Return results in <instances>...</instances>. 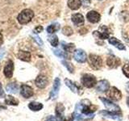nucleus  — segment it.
Masks as SVG:
<instances>
[{"instance_id": "20", "label": "nucleus", "mask_w": 129, "mask_h": 121, "mask_svg": "<svg viewBox=\"0 0 129 121\" xmlns=\"http://www.w3.org/2000/svg\"><path fill=\"white\" fill-rule=\"evenodd\" d=\"M108 41L111 44L114 45L115 48H117L119 50H125V46L124 44L119 40L118 39H116L115 37H109L108 39Z\"/></svg>"}, {"instance_id": "34", "label": "nucleus", "mask_w": 129, "mask_h": 121, "mask_svg": "<svg viewBox=\"0 0 129 121\" xmlns=\"http://www.w3.org/2000/svg\"><path fill=\"white\" fill-rule=\"evenodd\" d=\"M43 31V27L42 26H36L34 29V33H40Z\"/></svg>"}, {"instance_id": "10", "label": "nucleus", "mask_w": 129, "mask_h": 121, "mask_svg": "<svg viewBox=\"0 0 129 121\" xmlns=\"http://www.w3.org/2000/svg\"><path fill=\"white\" fill-rule=\"evenodd\" d=\"M60 87V81L58 78H56L54 80V83H53V86H52V89L50 92V99H56V97L58 95L59 93V90Z\"/></svg>"}, {"instance_id": "19", "label": "nucleus", "mask_w": 129, "mask_h": 121, "mask_svg": "<svg viewBox=\"0 0 129 121\" xmlns=\"http://www.w3.org/2000/svg\"><path fill=\"white\" fill-rule=\"evenodd\" d=\"M110 88V84L107 80H101L97 83V90L99 92H106Z\"/></svg>"}, {"instance_id": "38", "label": "nucleus", "mask_w": 129, "mask_h": 121, "mask_svg": "<svg viewBox=\"0 0 129 121\" xmlns=\"http://www.w3.org/2000/svg\"><path fill=\"white\" fill-rule=\"evenodd\" d=\"M126 90H127V92L129 94V82L127 83V85H126Z\"/></svg>"}, {"instance_id": "7", "label": "nucleus", "mask_w": 129, "mask_h": 121, "mask_svg": "<svg viewBox=\"0 0 129 121\" xmlns=\"http://www.w3.org/2000/svg\"><path fill=\"white\" fill-rule=\"evenodd\" d=\"M101 101L103 103L104 106L106 107V108L107 110H109V111L111 112H120V107L116 105L115 103H112L111 100H109L106 98H103V97H100Z\"/></svg>"}, {"instance_id": "24", "label": "nucleus", "mask_w": 129, "mask_h": 121, "mask_svg": "<svg viewBox=\"0 0 129 121\" xmlns=\"http://www.w3.org/2000/svg\"><path fill=\"white\" fill-rule=\"evenodd\" d=\"M6 89H7V91L8 92L12 93V94H16V93L18 92L19 86H18V85L15 83H9L6 86Z\"/></svg>"}, {"instance_id": "3", "label": "nucleus", "mask_w": 129, "mask_h": 121, "mask_svg": "<svg viewBox=\"0 0 129 121\" xmlns=\"http://www.w3.org/2000/svg\"><path fill=\"white\" fill-rule=\"evenodd\" d=\"M88 62L90 66L94 70H100L103 66V60L101 56L96 54H90L88 57Z\"/></svg>"}, {"instance_id": "32", "label": "nucleus", "mask_w": 129, "mask_h": 121, "mask_svg": "<svg viewBox=\"0 0 129 121\" xmlns=\"http://www.w3.org/2000/svg\"><path fill=\"white\" fill-rule=\"evenodd\" d=\"M123 73L127 78H129V65L128 64H126V65H124V66H123Z\"/></svg>"}, {"instance_id": "26", "label": "nucleus", "mask_w": 129, "mask_h": 121, "mask_svg": "<svg viewBox=\"0 0 129 121\" xmlns=\"http://www.w3.org/2000/svg\"><path fill=\"white\" fill-rule=\"evenodd\" d=\"M60 29V25L58 23H54V24H51L48 27H47V32L49 34L55 33L56 32H57Z\"/></svg>"}, {"instance_id": "27", "label": "nucleus", "mask_w": 129, "mask_h": 121, "mask_svg": "<svg viewBox=\"0 0 129 121\" xmlns=\"http://www.w3.org/2000/svg\"><path fill=\"white\" fill-rule=\"evenodd\" d=\"M48 41L50 42L52 46H53V47H56L59 44L58 37L56 35H52L48 36Z\"/></svg>"}, {"instance_id": "16", "label": "nucleus", "mask_w": 129, "mask_h": 121, "mask_svg": "<svg viewBox=\"0 0 129 121\" xmlns=\"http://www.w3.org/2000/svg\"><path fill=\"white\" fill-rule=\"evenodd\" d=\"M13 71H14V63L11 60H9L6 64V66L4 68V75L6 76V78H11L13 76Z\"/></svg>"}, {"instance_id": "17", "label": "nucleus", "mask_w": 129, "mask_h": 121, "mask_svg": "<svg viewBox=\"0 0 129 121\" xmlns=\"http://www.w3.org/2000/svg\"><path fill=\"white\" fill-rule=\"evenodd\" d=\"M99 114L103 115V116L108 117V118H111L113 119L120 121L122 119V114L120 112H111L109 111H102L99 112Z\"/></svg>"}, {"instance_id": "4", "label": "nucleus", "mask_w": 129, "mask_h": 121, "mask_svg": "<svg viewBox=\"0 0 129 121\" xmlns=\"http://www.w3.org/2000/svg\"><path fill=\"white\" fill-rule=\"evenodd\" d=\"M64 107L63 106L62 103H58L56 107V118L57 121H74V115L72 114L71 117L69 119L64 118Z\"/></svg>"}, {"instance_id": "35", "label": "nucleus", "mask_w": 129, "mask_h": 121, "mask_svg": "<svg viewBox=\"0 0 129 121\" xmlns=\"http://www.w3.org/2000/svg\"><path fill=\"white\" fill-rule=\"evenodd\" d=\"M4 95H5V93H4V90H3V89L2 84L0 83V98H3Z\"/></svg>"}, {"instance_id": "40", "label": "nucleus", "mask_w": 129, "mask_h": 121, "mask_svg": "<svg viewBox=\"0 0 129 121\" xmlns=\"http://www.w3.org/2000/svg\"><path fill=\"white\" fill-rule=\"evenodd\" d=\"M0 108H3V109H5L6 107H4V106H2V105H1V104H0Z\"/></svg>"}, {"instance_id": "33", "label": "nucleus", "mask_w": 129, "mask_h": 121, "mask_svg": "<svg viewBox=\"0 0 129 121\" xmlns=\"http://www.w3.org/2000/svg\"><path fill=\"white\" fill-rule=\"evenodd\" d=\"M33 38H34V40L39 45H40V46H42L43 45V41H42V40L40 39L39 36H33Z\"/></svg>"}, {"instance_id": "15", "label": "nucleus", "mask_w": 129, "mask_h": 121, "mask_svg": "<svg viewBox=\"0 0 129 121\" xmlns=\"http://www.w3.org/2000/svg\"><path fill=\"white\" fill-rule=\"evenodd\" d=\"M35 83H36V86L38 88L44 89L48 86V78L46 76H44L43 74H40L36 78Z\"/></svg>"}, {"instance_id": "21", "label": "nucleus", "mask_w": 129, "mask_h": 121, "mask_svg": "<svg viewBox=\"0 0 129 121\" xmlns=\"http://www.w3.org/2000/svg\"><path fill=\"white\" fill-rule=\"evenodd\" d=\"M82 0H68L67 2V5L69 8L73 11L78 10L81 6H82Z\"/></svg>"}, {"instance_id": "36", "label": "nucleus", "mask_w": 129, "mask_h": 121, "mask_svg": "<svg viewBox=\"0 0 129 121\" xmlns=\"http://www.w3.org/2000/svg\"><path fill=\"white\" fill-rule=\"evenodd\" d=\"M46 121H57V120H56V117H54V116H49V117H48V118L47 119V120Z\"/></svg>"}, {"instance_id": "6", "label": "nucleus", "mask_w": 129, "mask_h": 121, "mask_svg": "<svg viewBox=\"0 0 129 121\" xmlns=\"http://www.w3.org/2000/svg\"><path fill=\"white\" fill-rule=\"evenodd\" d=\"M95 37L101 39V40H105V39H109L110 37V32L107 27L102 25L98 31H94V33H93Z\"/></svg>"}, {"instance_id": "23", "label": "nucleus", "mask_w": 129, "mask_h": 121, "mask_svg": "<svg viewBox=\"0 0 129 121\" xmlns=\"http://www.w3.org/2000/svg\"><path fill=\"white\" fill-rule=\"evenodd\" d=\"M28 107H29L30 110L33 111H38L43 108V104L37 102H31L28 104Z\"/></svg>"}, {"instance_id": "28", "label": "nucleus", "mask_w": 129, "mask_h": 121, "mask_svg": "<svg viewBox=\"0 0 129 121\" xmlns=\"http://www.w3.org/2000/svg\"><path fill=\"white\" fill-rule=\"evenodd\" d=\"M62 48L64 50V52H72L74 51L75 45L74 44H66L64 42H62Z\"/></svg>"}, {"instance_id": "11", "label": "nucleus", "mask_w": 129, "mask_h": 121, "mask_svg": "<svg viewBox=\"0 0 129 121\" xmlns=\"http://www.w3.org/2000/svg\"><path fill=\"white\" fill-rule=\"evenodd\" d=\"M20 94L23 97H24L25 99H29L34 95L33 92V89L31 86H27V85L23 84L20 87Z\"/></svg>"}, {"instance_id": "2", "label": "nucleus", "mask_w": 129, "mask_h": 121, "mask_svg": "<svg viewBox=\"0 0 129 121\" xmlns=\"http://www.w3.org/2000/svg\"><path fill=\"white\" fill-rule=\"evenodd\" d=\"M34 17V11L31 9H24L19 14L17 20L18 22L23 25V24H27Z\"/></svg>"}, {"instance_id": "8", "label": "nucleus", "mask_w": 129, "mask_h": 121, "mask_svg": "<svg viewBox=\"0 0 129 121\" xmlns=\"http://www.w3.org/2000/svg\"><path fill=\"white\" fill-rule=\"evenodd\" d=\"M64 82H66V85L73 92L77 93V94H78V95H82L83 93L82 87H81L78 84H77L76 82H72L71 80L68 79V78L64 79Z\"/></svg>"}, {"instance_id": "5", "label": "nucleus", "mask_w": 129, "mask_h": 121, "mask_svg": "<svg viewBox=\"0 0 129 121\" xmlns=\"http://www.w3.org/2000/svg\"><path fill=\"white\" fill-rule=\"evenodd\" d=\"M82 84L86 88H92L97 84L96 78L90 74H86L82 77Z\"/></svg>"}, {"instance_id": "13", "label": "nucleus", "mask_w": 129, "mask_h": 121, "mask_svg": "<svg viewBox=\"0 0 129 121\" xmlns=\"http://www.w3.org/2000/svg\"><path fill=\"white\" fill-rule=\"evenodd\" d=\"M86 19L90 23H97L100 21L101 15L99 12H97L96 11H90L86 14Z\"/></svg>"}, {"instance_id": "9", "label": "nucleus", "mask_w": 129, "mask_h": 121, "mask_svg": "<svg viewBox=\"0 0 129 121\" xmlns=\"http://www.w3.org/2000/svg\"><path fill=\"white\" fill-rule=\"evenodd\" d=\"M74 58L77 62L84 63L86 62L87 56L86 52L82 49H77L74 52Z\"/></svg>"}, {"instance_id": "1", "label": "nucleus", "mask_w": 129, "mask_h": 121, "mask_svg": "<svg viewBox=\"0 0 129 121\" xmlns=\"http://www.w3.org/2000/svg\"><path fill=\"white\" fill-rule=\"evenodd\" d=\"M98 107L93 105L88 99H83L77 104L74 113V121H87L94 117Z\"/></svg>"}, {"instance_id": "39", "label": "nucleus", "mask_w": 129, "mask_h": 121, "mask_svg": "<svg viewBox=\"0 0 129 121\" xmlns=\"http://www.w3.org/2000/svg\"><path fill=\"white\" fill-rule=\"evenodd\" d=\"M127 106H128V107H129V97L127 99Z\"/></svg>"}, {"instance_id": "37", "label": "nucleus", "mask_w": 129, "mask_h": 121, "mask_svg": "<svg viewBox=\"0 0 129 121\" xmlns=\"http://www.w3.org/2000/svg\"><path fill=\"white\" fill-rule=\"evenodd\" d=\"M3 43V37L2 33L0 32V45H2Z\"/></svg>"}, {"instance_id": "30", "label": "nucleus", "mask_w": 129, "mask_h": 121, "mask_svg": "<svg viewBox=\"0 0 129 121\" xmlns=\"http://www.w3.org/2000/svg\"><path fill=\"white\" fill-rule=\"evenodd\" d=\"M61 62L64 65V66L67 68V70H69V72H70V74H74V66H73V65L70 62H66V60H62Z\"/></svg>"}, {"instance_id": "14", "label": "nucleus", "mask_w": 129, "mask_h": 121, "mask_svg": "<svg viewBox=\"0 0 129 121\" xmlns=\"http://www.w3.org/2000/svg\"><path fill=\"white\" fill-rule=\"evenodd\" d=\"M108 96L110 97V99H111L114 101H119L122 98V93L121 91L117 89L116 87L113 86L110 89V90L108 92Z\"/></svg>"}, {"instance_id": "18", "label": "nucleus", "mask_w": 129, "mask_h": 121, "mask_svg": "<svg viewBox=\"0 0 129 121\" xmlns=\"http://www.w3.org/2000/svg\"><path fill=\"white\" fill-rule=\"evenodd\" d=\"M71 20L75 26H82L85 22L84 16L80 13H75L71 16Z\"/></svg>"}, {"instance_id": "31", "label": "nucleus", "mask_w": 129, "mask_h": 121, "mask_svg": "<svg viewBox=\"0 0 129 121\" xmlns=\"http://www.w3.org/2000/svg\"><path fill=\"white\" fill-rule=\"evenodd\" d=\"M54 52V54L56 56H58V57H63V58H66L68 57V56L67 54L66 53V52H62L61 50H59V49H56L53 51Z\"/></svg>"}, {"instance_id": "12", "label": "nucleus", "mask_w": 129, "mask_h": 121, "mask_svg": "<svg viewBox=\"0 0 129 121\" xmlns=\"http://www.w3.org/2000/svg\"><path fill=\"white\" fill-rule=\"evenodd\" d=\"M121 64L120 59L117 56L114 55H110L108 56V57L107 59V66H109L111 69H115L119 66V65Z\"/></svg>"}, {"instance_id": "29", "label": "nucleus", "mask_w": 129, "mask_h": 121, "mask_svg": "<svg viewBox=\"0 0 129 121\" xmlns=\"http://www.w3.org/2000/svg\"><path fill=\"white\" fill-rule=\"evenodd\" d=\"M62 33L64 35V36H70L71 35H73L74 33V30H73V28L70 27V26H64L62 29Z\"/></svg>"}, {"instance_id": "41", "label": "nucleus", "mask_w": 129, "mask_h": 121, "mask_svg": "<svg viewBox=\"0 0 129 121\" xmlns=\"http://www.w3.org/2000/svg\"><path fill=\"white\" fill-rule=\"evenodd\" d=\"M99 1H102V0H99Z\"/></svg>"}, {"instance_id": "22", "label": "nucleus", "mask_w": 129, "mask_h": 121, "mask_svg": "<svg viewBox=\"0 0 129 121\" xmlns=\"http://www.w3.org/2000/svg\"><path fill=\"white\" fill-rule=\"evenodd\" d=\"M17 56L19 60H23V62H30L31 60V53L27 51H23V50H19Z\"/></svg>"}, {"instance_id": "25", "label": "nucleus", "mask_w": 129, "mask_h": 121, "mask_svg": "<svg viewBox=\"0 0 129 121\" xmlns=\"http://www.w3.org/2000/svg\"><path fill=\"white\" fill-rule=\"evenodd\" d=\"M5 103L7 105H12V106H17L19 102L11 95H7L5 99Z\"/></svg>"}]
</instances>
